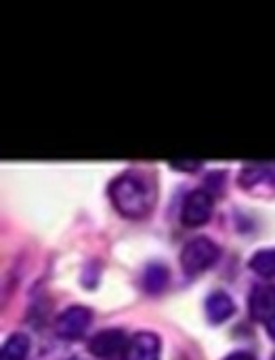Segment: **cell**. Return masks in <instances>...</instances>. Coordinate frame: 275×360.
I'll use <instances>...</instances> for the list:
<instances>
[{
	"label": "cell",
	"mask_w": 275,
	"mask_h": 360,
	"mask_svg": "<svg viewBox=\"0 0 275 360\" xmlns=\"http://www.w3.org/2000/svg\"><path fill=\"white\" fill-rule=\"evenodd\" d=\"M109 196L114 207L128 219H141L154 207L149 184L137 173H122L116 177L109 186Z\"/></svg>",
	"instance_id": "obj_1"
},
{
	"label": "cell",
	"mask_w": 275,
	"mask_h": 360,
	"mask_svg": "<svg viewBox=\"0 0 275 360\" xmlns=\"http://www.w3.org/2000/svg\"><path fill=\"white\" fill-rule=\"evenodd\" d=\"M219 257V247L208 238H194L183 247L181 266L189 276H196L210 268Z\"/></svg>",
	"instance_id": "obj_2"
},
{
	"label": "cell",
	"mask_w": 275,
	"mask_h": 360,
	"mask_svg": "<svg viewBox=\"0 0 275 360\" xmlns=\"http://www.w3.org/2000/svg\"><path fill=\"white\" fill-rule=\"evenodd\" d=\"M213 215V196L206 190H194L187 194L181 211V221L187 228H198L204 226Z\"/></svg>",
	"instance_id": "obj_3"
},
{
	"label": "cell",
	"mask_w": 275,
	"mask_h": 360,
	"mask_svg": "<svg viewBox=\"0 0 275 360\" xmlns=\"http://www.w3.org/2000/svg\"><path fill=\"white\" fill-rule=\"evenodd\" d=\"M93 321V314L88 308L84 306H72L67 308L65 312L59 314L57 323H55V329H57V335L63 338V340H78L86 333L88 325Z\"/></svg>",
	"instance_id": "obj_4"
},
{
	"label": "cell",
	"mask_w": 275,
	"mask_h": 360,
	"mask_svg": "<svg viewBox=\"0 0 275 360\" xmlns=\"http://www.w3.org/2000/svg\"><path fill=\"white\" fill-rule=\"evenodd\" d=\"M124 344H126V338L120 329H105L90 340L88 348L97 359H114L120 352L124 354L126 350Z\"/></svg>",
	"instance_id": "obj_5"
},
{
	"label": "cell",
	"mask_w": 275,
	"mask_h": 360,
	"mask_svg": "<svg viewBox=\"0 0 275 360\" xmlns=\"http://www.w3.org/2000/svg\"><path fill=\"white\" fill-rule=\"evenodd\" d=\"M124 360H160V338L156 333H137L124 350Z\"/></svg>",
	"instance_id": "obj_6"
},
{
	"label": "cell",
	"mask_w": 275,
	"mask_h": 360,
	"mask_svg": "<svg viewBox=\"0 0 275 360\" xmlns=\"http://www.w3.org/2000/svg\"><path fill=\"white\" fill-rule=\"evenodd\" d=\"M250 314L257 321H269L275 316V287L274 285H259L250 295Z\"/></svg>",
	"instance_id": "obj_7"
},
{
	"label": "cell",
	"mask_w": 275,
	"mask_h": 360,
	"mask_svg": "<svg viewBox=\"0 0 275 360\" xmlns=\"http://www.w3.org/2000/svg\"><path fill=\"white\" fill-rule=\"evenodd\" d=\"M236 312V306H234V300L223 293V291H215L208 295L206 300V314L213 323H225L232 314Z\"/></svg>",
	"instance_id": "obj_8"
},
{
	"label": "cell",
	"mask_w": 275,
	"mask_h": 360,
	"mask_svg": "<svg viewBox=\"0 0 275 360\" xmlns=\"http://www.w3.org/2000/svg\"><path fill=\"white\" fill-rule=\"evenodd\" d=\"M240 184L246 190H253L259 184H275V165H248L240 175Z\"/></svg>",
	"instance_id": "obj_9"
},
{
	"label": "cell",
	"mask_w": 275,
	"mask_h": 360,
	"mask_svg": "<svg viewBox=\"0 0 275 360\" xmlns=\"http://www.w3.org/2000/svg\"><path fill=\"white\" fill-rule=\"evenodd\" d=\"M29 352V340L21 333H15L6 340L2 348V360H25Z\"/></svg>",
	"instance_id": "obj_10"
},
{
	"label": "cell",
	"mask_w": 275,
	"mask_h": 360,
	"mask_svg": "<svg viewBox=\"0 0 275 360\" xmlns=\"http://www.w3.org/2000/svg\"><path fill=\"white\" fill-rule=\"evenodd\" d=\"M166 283H168V270L164 266L154 264V266L147 268V272H145V289L149 293H160L166 287Z\"/></svg>",
	"instance_id": "obj_11"
},
{
	"label": "cell",
	"mask_w": 275,
	"mask_h": 360,
	"mask_svg": "<svg viewBox=\"0 0 275 360\" xmlns=\"http://www.w3.org/2000/svg\"><path fill=\"white\" fill-rule=\"evenodd\" d=\"M250 268L261 276H275V249L259 251L250 259Z\"/></svg>",
	"instance_id": "obj_12"
},
{
	"label": "cell",
	"mask_w": 275,
	"mask_h": 360,
	"mask_svg": "<svg viewBox=\"0 0 275 360\" xmlns=\"http://www.w3.org/2000/svg\"><path fill=\"white\" fill-rule=\"evenodd\" d=\"M170 165H173V167H179L181 171H194V169L200 167L198 162H187V160H185V162H170Z\"/></svg>",
	"instance_id": "obj_13"
},
{
	"label": "cell",
	"mask_w": 275,
	"mask_h": 360,
	"mask_svg": "<svg viewBox=\"0 0 275 360\" xmlns=\"http://www.w3.org/2000/svg\"><path fill=\"white\" fill-rule=\"evenodd\" d=\"M223 360H255V356L248 354V352H234V354H229L227 359Z\"/></svg>",
	"instance_id": "obj_14"
},
{
	"label": "cell",
	"mask_w": 275,
	"mask_h": 360,
	"mask_svg": "<svg viewBox=\"0 0 275 360\" xmlns=\"http://www.w3.org/2000/svg\"><path fill=\"white\" fill-rule=\"evenodd\" d=\"M267 331H269V335H271V338L275 340V316L267 321Z\"/></svg>",
	"instance_id": "obj_15"
},
{
	"label": "cell",
	"mask_w": 275,
	"mask_h": 360,
	"mask_svg": "<svg viewBox=\"0 0 275 360\" xmlns=\"http://www.w3.org/2000/svg\"><path fill=\"white\" fill-rule=\"evenodd\" d=\"M274 360H275V359H274Z\"/></svg>",
	"instance_id": "obj_16"
}]
</instances>
